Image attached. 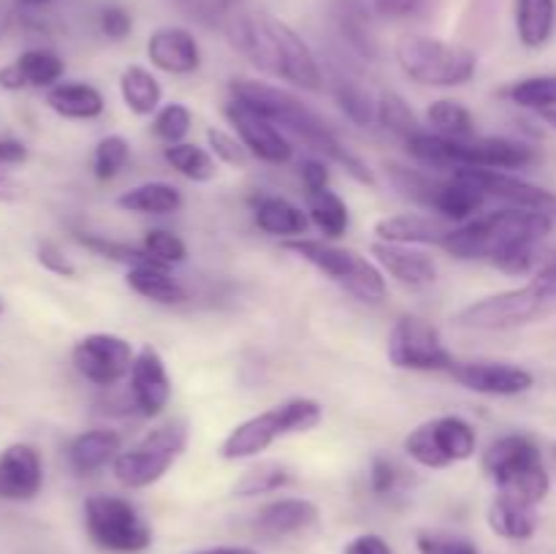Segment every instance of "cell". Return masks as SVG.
I'll return each instance as SVG.
<instances>
[{"mask_svg": "<svg viewBox=\"0 0 556 554\" xmlns=\"http://www.w3.org/2000/svg\"><path fill=\"white\" fill-rule=\"evenodd\" d=\"M552 228L554 217L548 212L505 206L451 228L440 248L459 261H489L505 275H527L535 266L538 242Z\"/></svg>", "mask_w": 556, "mask_h": 554, "instance_id": "1", "label": "cell"}, {"mask_svg": "<svg viewBox=\"0 0 556 554\" xmlns=\"http://www.w3.org/2000/svg\"><path fill=\"white\" fill-rule=\"evenodd\" d=\"M231 98L242 106L253 109L261 117L271 119L282 134L296 136L299 141L309 147V150L320 152L329 161L340 163L348 174H351L356 182L362 185H375V174L356 152L348 150L340 139H337L334 130L324 123V117L313 112L307 103L299 101L296 96H291L282 87L269 85V81L258 79H233L231 81Z\"/></svg>", "mask_w": 556, "mask_h": 554, "instance_id": "2", "label": "cell"}, {"mask_svg": "<svg viewBox=\"0 0 556 554\" xmlns=\"http://www.w3.org/2000/svg\"><path fill=\"white\" fill-rule=\"evenodd\" d=\"M407 150L416 161L429 168H494L516 172L535 163V147L508 136H472V139H448L440 134L418 130L407 139Z\"/></svg>", "mask_w": 556, "mask_h": 554, "instance_id": "3", "label": "cell"}, {"mask_svg": "<svg viewBox=\"0 0 556 554\" xmlns=\"http://www.w3.org/2000/svg\"><path fill=\"white\" fill-rule=\"evenodd\" d=\"M481 467L497 492L525 500L535 508L552 492V476L543 465L541 449L527 435H503L492 440L483 451Z\"/></svg>", "mask_w": 556, "mask_h": 554, "instance_id": "4", "label": "cell"}, {"mask_svg": "<svg viewBox=\"0 0 556 554\" xmlns=\"http://www.w3.org/2000/svg\"><path fill=\"white\" fill-rule=\"evenodd\" d=\"M320 418H324L320 402L309 400V396H293V400L280 402V405L237 424L223 440L220 456L228 462L258 456L261 451H266L271 443L288 438V435H302L315 429Z\"/></svg>", "mask_w": 556, "mask_h": 554, "instance_id": "5", "label": "cell"}, {"mask_svg": "<svg viewBox=\"0 0 556 554\" xmlns=\"http://www.w3.org/2000/svg\"><path fill=\"white\" fill-rule=\"evenodd\" d=\"M282 250L293 253L296 259H302L304 264H309L313 269H318L320 275L329 277L331 282H337L340 288H345L348 293H353L356 299L369 304H378L386 299V277L383 269L378 264H372L369 259L358 255L351 248H337V244L326 242V239H286Z\"/></svg>", "mask_w": 556, "mask_h": 554, "instance_id": "6", "label": "cell"}, {"mask_svg": "<svg viewBox=\"0 0 556 554\" xmlns=\"http://www.w3.org/2000/svg\"><path fill=\"white\" fill-rule=\"evenodd\" d=\"M394 58L405 76L427 87H459L476 76L478 54L462 43L407 33L396 41Z\"/></svg>", "mask_w": 556, "mask_h": 554, "instance_id": "7", "label": "cell"}, {"mask_svg": "<svg viewBox=\"0 0 556 554\" xmlns=\"http://www.w3.org/2000/svg\"><path fill=\"white\" fill-rule=\"evenodd\" d=\"M85 527L103 552L139 554L152 546V527L130 500L117 494H90L85 500Z\"/></svg>", "mask_w": 556, "mask_h": 554, "instance_id": "8", "label": "cell"}, {"mask_svg": "<svg viewBox=\"0 0 556 554\" xmlns=\"http://www.w3.org/2000/svg\"><path fill=\"white\" fill-rule=\"evenodd\" d=\"M185 445H188V427L185 424H161V427L150 429L134 449L119 451L117 459L112 462L114 478L125 489L152 487L185 454Z\"/></svg>", "mask_w": 556, "mask_h": 554, "instance_id": "9", "label": "cell"}, {"mask_svg": "<svg viewBox=\"0 0 556 554\" xmlns=\"http://www.w3.org/2000/svg\"><path fill=\"white\" fill-rule=\"evenodd\" d=\"M554 304V299L538 282L530 280L521 288H510V291L494 293V297L467 304L465 310L456 313L454 324L462 326V329L478 331L516 329V326L532 324L535 318L546 315Z\"/></svg>", "mask_w": 556, "mask_h": 554, "instance_id": "10", "label": "cell"}, {"mask_svg": "<svg viewBox=\"0 0 556 554\" xmlns=\"http://www.w3.org/2000/svg\"><path fill=\"white\" fill-rule=\"evenodd\" d=\"M478 435L462 416H440L424 421L405 438V454L429 470L465 462L476 454Z\"/></svg>", "mask_w": 556, "mask_h": 554, "instance_id": "11", "label": "cell"}, {"mask_svg": "<svg viewBox=\"0 0 556 554\" xmlns=\"http://www.w3.org/2000/svg\"><path fill=\"white\" fill-rule=\"evenodd\" d=\"M389 362L410 373H448L456 358L429 320L402 315L389 335Z\"/></svg>", "mask_w": 556, "mask_h": 554, "instance_id": "12", "label": "cell"}, {"mask_svg": "<svg viewBox=\"0 0 556 554\" xmlns=\"http://www.w3.org/2000/svg\"><path fill=\"white\" fill-rule=\"evenodd\" d=\"M134 358L136 353L130 342L119 335H109V331H92V335L81 337L71 351L76 373L103 389L128 378Z\"/></svg>", "mask_w": 556, "mask_h": 554, "instance_id": "13", "label": "cell"}, {"mask_svg": "<svg viewBox=\"0 0 556 554\" xmlns=\"http://www.w3.org/2000/svg\"><path fill=\"white\" fill-rule=\"evenodd\" d=\"M226 117L228 123L233 125V130H237L239 141H242V144L248 147L250 155L258 158V161L282 166V163H288L293 158L291 139H288L271 119L261 117V114L242 106V103H237L233 98L226 103Z\"/></svg>", "mask_w": 556, "mask_h": 554, "instance_id": "14", "label": "cell"}, {"mask_svg": "<svg viewBox=\"0 0 556 554\" xmlns=\"http://www.w3.org/2000/svg\"><path fill=\"white\" fill-rule=\"evenodd\" d=\"M448 375L467 391L486 396H516L535 386L530 369L508 362H454Z\"/></svg>", "mask_w": 556, "mask_h": 554, "instance_id": "15", "label": "cell"}, {"mask_svg": "<svg viewBox=\"0 0 556 554\" xmlns=\"http://www.w3.org/2000/svg\"><path fill=\"white\" fill-rule=\"evenodd\" d=\"M130 402L136 413L144 418H155L166 411L172 400V378L157 348L141 345L130 367Z\"/></svg>", "mask_w": 556, "mask_h": 554, "instance_id": "16", "label": "cell"}, {"mask_svg": "<svg viewBox=\"0 0 556 554\" xmlns=\"http://www.w3.org/2000/svg\"><path fill=\"white\" fill-rule=\"evenodd\" d=\"M43 487L41 454L30 443H9L0 451V500L27 503Z\"/></svg>", "mask_w": 556, "mask_h": 554, "instance_id": "17", "label": "cell"}, {"mask_svg": "<svg viewBox=\"0 0 556 554\" xmlns=\"http://www.w3.org/2000/svg\"><path fill=\"white\" fill-rule=\"evenodd\" d=\"M147 58L157 71L166 74H193L201 65V47L195 36L185 27L163 25L147 41Z\"/></svg>", "mask_w": 556, "mask_h": 554, "instance_id": "18", "label": "cell"}, {"mask_svg": "<svg viewBox=\"0 0 556 554\" xmlns=\"http://www.w3.org/2000/svg\"><path fill=\"white\" fill-rule=\"evenodd\" d=\"M372 255L383 275H391L407 288H427L438 280V264H434L432 255L416 250L413 244L380 242L378 239L372 244Z\"/></svg>", "mask_w": 556, "mask_h": 554, "instance_id": "19", "label": "cell"}, {"mask_svg": "<svg viewBox=\"0 0 556 554\" xmlns=\"http://www.w3.org/2000/svg\"><path fill=\"white\" fill-rule=\"evenodd\" d=\"M320 511L307 498H280L261 505L255 514V530L266 538H286L304 532L318 521Z\"/></svg>", "mask_w": 556, "mask_h": 554, "instance_id": "20", "label": "cell"}, {"mask_svg": "<svg viewBox=\"0 0 556 554\" xmlns=\"http://www.w3.org/2000/svg\"><path fill=\"white\" fill-rule=\"evenodd\" d=\"M253 217L261 231L280 239H296L309 228V215L302 206L271 193L253 199Z\"/></svg>", "mask_w": 556, "mask_h": 554, "instance_id": "21", "label": "cell"}, {"mask_svg": "<svg viewBox=\"0 0 556 554\" xmlns=\"http://www.w3.org/2000/svg\"><path fill=\"white\" fill-rule=\"evenodd\" d=\"M119 451H123V435L114 429H87L71 440L68 462L79 476H90V473L112 465Z\"/></svg>", "mask_w": 556, "mask_h": 554, "instance_id": "22", "label": "cell"}, {"mask_svg": "<svg viewBox=\"0 0 556 554\" xmlns=\"http://www.w3.org/2000/svg\"><path fill=\"white\" fill-rule=\"evenodd\" d=\"M448 231L451 228L445 223L427 215H416V212L380 217L375 223V234H378L380 242L394 244H443Z\"/></svg>", "mask_w": 556, "mask_h": 554, "instance_id": "23", "label": "cell"}, {"mask_svg": "<svg viewBox=\"0 0 556 554\" xmlns=\"http://www.w3.org/2000/svg\"><path fill=\"white\" fill-rule=\"evenodd\" d=\"M486 204V193L478 190L470 179L459 177V174H451V179H440L438 193L429 210L438 212L440 217L454 223H467L472 217H478V212Z\"/></svg>", "mask_w": 556, "mask_h": 554, "instance_id": "24", "label": "cell"}, {"mask_svg": "<svg viewBox=\"0 0 556 554\" xmlns=\"http://www.w3.org/2000/svg\"><path fill=\"white\" fill-rule=\"evenodd\" d=\"M486 519L492 532H497L505 541H530L538 530L535 505L503 492H497V498L492 500Z\"/></svg>", "mask_w": 556, "mask_h": 554, "instance_id": "25", "label": "cell"}, {"mask_svg": "<svg viewBox=\"0 0 556 554\" xmlns=\"http://www.w3.org/2000/svg\"><path fill=\"white\" fill-rule=\"evenodd\" d=\"M47 106L65 119H96L106 109V101L98 87L85 81H60L47 92Z\"/></svg>", "mask_w": 556, "mask_h": 554, "instance_id": "26", "label": "cell"}, {"mask_svg": "<svg viewBox=\"0 0 556 554\" xmlns=\"http://www.w3.org/2000/svg\"><path fill=\"white\" fill-rule=\"evenodd\" d=\"M556 30V0H516V36L527 49H543Z\"/></svg>", "mask_w": 556, "mask_h": 554, "instance_id": "27", "label": "cell"}, {"mask_svg": "<svg viewBox=\"0 0 556 554\" xmlns=\"http://www.w3.org/2000/svg\"><path fill=\"white\" fill-rule=\"evenodd\" d=\"M117 206L136 215H172L182 206V193L168 182H141L119 193Z\"/></svg>", "mask_w": 556, "mask_h": 554, "instance_id": "28", "label": "cell"}, {"mask_svg": "<svg viewBox=\"0 0 556 554\" xmlns=\"http://www.w3.org/2000/svg\"><path fill=\"white\" fill-rule=\"evenodd\" d=\"M125 280H128L130 291L155 304H182L188 299V291L168 275V266H134L128 269Z\"/></svg>", "mask_w": 556, "mask_h": 554, "instance_id": "29", "label": "cell"}, {"mask_svg": "<svg viewBox=\"0 0 556 554\" xmlns=\"http://www.w3.org/2000/svg\"><path fill=\"white\" fill-rule=\"evenodd\" d=\"M119 96H123L125 106L130 109L139 117L157 112L163 101V87L155 76L150 74L141 65H128V68L119 74Z\"/></svg>", "mask_w": 556, "mask_h": 554, "instance_id": "30", "label": "cell"}, {"mask_svg": "<svg viewBox=\"0 0 556 554\" xmlns=\"http://www.w3.org/2000/svg\"><path fill=\"white\" fill-rule=\"evenodd\" d=\"M307 215L315 223L326 239L345 237L348 226H351V212L348 204L334 193V190H318V193H307Z\"/></svg>", "mask_w": 556, "mask_h": 554, "instance_id": "31", "label": "cell"}, {"mask_svg": "<svg viewBox=\"0 0 556 554\" xmlns=\"http://www.w3.org/2000/svg\"><path fill=\"white\" fill-rule=\"evenodd\" d=\"M163 158L177 174H182L190 182H210L217 174V161L206 147L179 141V144L163 147Z\"/></svg>", "mask_w": 556, "mask_h": 554, "instance_id": "32", "label": "cell"}, {"mask_svg": "<svg viewBox=\"0 0 556 554\" xmlns=\"http://www.w3.org/2000/svg\"><path fill=\"white\" fill-rule=\"evenodd\" d=\"M427 123L434 134L448 136V139H472L476 134V117L470 109L454 98H440L427 109Z\"/></svg>", "mask_w": 556, "mask_h": 554, "instance_id": "33", "label": "cell"}, {"mask_svg": "<svg viewBox=\"0 0 556 554\" xmlns=\"http://www.w3.org/2000/svg\"><path fill=\"white\" fill-rule=\"evenodd\" d=\"M503 96L510 98L516 106L530 109V112H556V74L527 76V79H519L510 87H505Z\"/></svg>", "mask_w": 556, "mask_h": 554, "instance_id": "34", "label": "cell"}, {"mask_svg": "<svg viewBox=\"0 0 556 554\" xmlns=\"http://www.w3.org/2000/svg\"><path fill=\"white\" fill-rule=\"evenodd\" d=\"M14 63L20 68L22 79H25V87H49L52 90L65 74L63 58L52 49H27Z\"/></svg>", "mask_w": 556, "mask_h": 554, "instance_id": "35", "label": "cell"}, {"mask_svg": "<svg viewBox=\"0 0 556 554\" xmlns=\"http://www.w3.org/2000/svg\"><path fill=\"white\" fill-rule=\"evenodd\" d=\"M293 481L291 467L282 462H258L255 467L242 473L237 483H233V494L237 498H258V494L277 492V489L288 487Z\"/></svg>", "mask_w": 556, "mask_h": 554, "instance_id": "36", "label": "cell"}, {"mask_svg": "<svg viewBox=\"0 0 556 554\" xmlns=\"http://www.w3.org/2000/svg\"><path fill=\"white\" fill-rule=\"evenodd\" d=\"M334 96L351 123L362 125V128L378 123V98H375L364 85L340 76V79L334 81Z\"/></svg>", "mask_w": 556, "mask_h": 554, "instance_id": "37", "label": "cell"}, {"mask_svg": "<svg viewBox=\"0 0 556 554\" xmlns=\"http://www.w3.org/2000/svg\"><path fill=\"white\" fill-rule=\"evenodd\" d=\"M74 237H76V242L81 244V248L92 250V253L101 255V259H109V261H117V264H125V266H128V269H134V266H152V264H157L155 259H150V255L144 253V248H134V244L117 242V239H106V237H101V234L76 231Z\"/></svg>", "mask_w": 556, "mask_h": 554, "instance_id": "38", "label": "cell"}, {"mask_svg": "<svg viewBox=\"0 0 556 554\" xmlns=\"http://www.w3.org/2000/svg\"><path fill=\"white\" fill-rule=\"evenodd\" d=\"M334 16L345 41L351 43L358 54H364V58H375V38L372 30H369L367 14L362 11V5L353 3V0H342V3L337 5Z\"/></svg>", "mask_w": 556, "mask_h": 554, "instance_id": "39", "label": "cell"}, {"mask_svg": "<svg viewBox=\"0 0 556 554\" xmlns=\"http://www.w3.org/2000/svg\"><path fill=\"white\" fill-rule=\"evenodd\" d=\"M130 161V144L125 136L112 134L103 136L101 141L92 150V174H96L101 182H109V179L117 177Z\"/></svg>", "mask_w": 556, "mask_h": 554, "instance_id": "40", "label": "cell"}, {"mask_svg": "<svg viewBox=\"0 0 556 554\" xmlns=\"http://www.w3.org/2000/svg\"><path fill=\"white\" fill-rule=\"evenodd\" d=\"M378 123L383 125L386 130H391L394 136H402L405 141L421 130L418 128V117L413 114L410 103L402 96H396V92H383V96L378 98Z\"/></svg>", "mask_w": 556, "mask_h": 554, "instance_id": "41", "label": "cell"}, {"mask_svg": "<svg viewBox=\"0 0 556 554\" xmlns=\"http://www.w3.org/2000/svg\"><path fill=\"white\" fill-rule=\"evenodd\" d=\"M389 177L402 196H407V199L418 201V204L424 206H432L440 179H432L429 174L416 172V168L394 166V163L389 166Z\"/></svg>", "mask_w": 556, "mask_h": 554, "instance_id": "42", "label": "cell"}, {"mask_svg": "<svg viewBox=\"0 0 556 554\" xmlns=\"http://www.w3.org/2000/svg\"><path fill=\"white\" fill-rule=\"evenodd\" d=\"M190 123V109L185 103H166L163 109H157L155 119H152V134L163 141V144H179V141L188 136Z\"/></svg>", "mask_w": 556, "mask_h": 554, "instance_id": "43", "label": "cell"}, {"mask_svg": "<svg viewBox=\"0 0 556 554\" xmlns=\"http://www.w3.org/2000/svg\"><path fill=\"white\" fill-rule=\"evenodd\" d=\"M144 253L150 259H155L157 264L172 266V264H182L188 259V244L177 237V234L166 231V228H150L144 234V242H141Z\"/></svg>", "mask_w": 556, "mask_h": 554, "instance_id": "44", "label": "cell"}, {"mask_svg": "<svg viewBox=\"0 0 556 554\" xmlns=\"http://www.w3.org/2000/svg\"><path fill=\"white\" fill-rule=\"evenodd\" d=\"M206 147H210V152L215 155V161L228 163V166L233 168H248L250 158H253L237 136L226 134V130L220 128L206 130Z\"/></svg>", "mask_w": 556, "mask_h": 554, "instance_id": "45", "label": "cell"}, {"mask_svg": "<svg viewBox=\"0 0 556 554\" xmlns=\"http://www.w3.org/2000/svg\"><path fill=\"white\" fill-rule=\"evenodd\" d=\"M418 554H481L478 546L467 538L445 536V532H418L416 536Z\"/></svg>", "mask_w": 556, "mask_h": 554, "instance_id": "46", "label": "cell"}, {"mask_svg": "<svg viewBox=\"0 0 556 554\" xmlns=\"http://www.w3.org/2000/svg\"><path fill=\"white\" fill-rule=\"evenodd\" d=\"M36 259L38 264L43 266L47 272H52V275L58 277H76V264L68 259V255L63 253V248L54 242H49V239H43V242H38L36 248Z\"/></svg>", "mask_w": 556, "mask_h": 554, "instance_id": "47", "label": "cell"}, {"mask_svg": "<svg viewBox=\"0 0 556 554\" xmlns=\"http://www.w3.org/2000/svg\"><path fill=\"white\" fill-rule=\"evenodd\" d=\"M98 25H101L103 36L112 38V41H123L134 30V20H130V14L123 5H103L101 16H98Z\"/></svg>", "mask_w": 556, "mask_h": 554, "instance_id": "48", "label": "cell"}, {"mask_svg": "<svg viewBox=\"0 0 556 554\" xmlns=\"http://www.w3.org/2000/svg\"><path fill=\"white\" fill-rule=\"evenodd\" d=\"M400 481V473H396L394 462H389L386 456H375L372 467H369V487L375 494H389L396 489Z\"/></svg>", "mask_w": 556, "mask_h": 554, "instance_id": "49", "label": "cell"}, {"mask_svg": "<svg viewBox=\"0 0 556 554\" xmlns=\"http://www.w3.org/2000/svg\"><path fill=\"white\" fill-rule=\"evenodd\" d=\"M299 174H302V182L304 188H307V193H318V190L329 188V168H326V163L318 161V158L302 161Z\"/></svg>", "mask_w": 556, "mask_h": 554, "instance_id": "50", "label": "cell"}, {"mask_svg": "<svg viewBox=\"0 0 556 554\" xmlns=\"http://www.w3.org/2000/svg\"><path fill=\"white\" fill-rule=\"evenodd\" d=\"M367 3L375 14L389 16V20H405L421 9L424 0H367Z\"/></svg>", "mask_w": 556, "mask_h": 554, "instance_id": "51", "label": "cell"}, {"mask_svg": "<svg viewBox=\"0 0 556 554\" xmlns=\"http://www.w3.org/2000/svg\"><path fill=\"white\" fill-rule=\"evenodd\" d=\"M342 554H394V549H391V543L386 538L375 536V532H364V536H356L353 541H348Z\"/></svg>", "mask_w": 556, "mask_h": 554, "instance_id": "52", "label": "cell"}, {"mask_svg": "<svg viewBox=\"0 0 556 554\" xmlns=\"http://www.w3.org/2000/svg\"><path fill=\"white\" fill-rule=\"evenodd\" d=\"M27 161V147L16 139H0V172L9 166H22Z\"/></svg>", "mask_w": 556, "mask_h": 554, "instance_id": "53", "label": "cell"}, {"mask_svg": "<svg viewBox=\"0 0 556 554\" xmlns=\"http://www.w3.org/2000/svg\"><path fill=\"white\" fill-rule=\"evenodd\" d=\"M532 282H538V286H541L543 291H546L548 297H552L556 302V255H554V259H548L546 264L538 269V275L532 277Z\"/></svg>", "mask_w": 556, "mask_h": 554, "instance_id": "54", "label": "cell"}, {"mask_svg": "<svg viewBox=\"0 0 556 554\" xmlns=\"http://www.w3.org/2000/svg\"><path fill=\"white\" fill-rule=\"evenodd\" d=\"M0 90H9V92L25 90V79H22L16 63L0 65Z\"/></svg>", "mask_w": 556, "mask_h": 554, "instance_id": "55", "label": "cell"}, {"mask_svg": "<svg viewBox=\"0 0 556 554\" xmlns=\"http://www.w3.org/2000/svg\"><path fill=\"white\" fill-rule=\"evenodd\" d=\"M20 196V185L11 182L3 172H0V201H14Z\"/></svg>", "mask_w": 556, "mask_h": 554, "instance_id": "56", "label": "cell"}, {"mask_svg": "<svg viewBox=\"0 0 556 554\" xmlns=\"http://www.w3.org/2000/svg\"><path fill=\"white\" fill-rule=\"evenodd\" d=\"M195 554H258V552L250 546H212V549H201V552Z\"/></svg>", "mask_w": 556, "mask_h": 554, "instance_id": "57", "label": "cell"}, {"mask_svg": "<svg viewBox=\"0 0 556 554\" xmlns=\"http://www.w3.org/2000/svg\"><path fill=\"white\" fill-rule=\"evenodd\" d=\"M16 3H22V5H47V3H54V0H16Z\"/></svg>", "mask_w": 556, "mask_h": 554, "instance_id": "58", "label": "cell"}, {"mask_svg": "<svg viewBox=\"0 0 556 554\" xmlns=\"http://www.w3.org/2000/svg\"><path fill=\"white\" fill-rule=\"evenodd\" d=\"M541 117H543V119H546V123H548V125H552V128L556 130V112H546V114H541Z\"/></svg>", "mask_w": 556, "mask_h": 554, "instance_id": "59", "label": "cell"}, {"mask_svg": "<svg viewBox=\"0 0 556 554\" xmlns=\"http://www.w3.org/2000/svg\"><path fill=\"white\" fill-rule=\"evenodd\" d=\"M0 313H3V302H0Z\"/></svg>", "mask_w": 556, "mask_h": 554, "instance_id": "60", "label": "cell"}]
</instances>
